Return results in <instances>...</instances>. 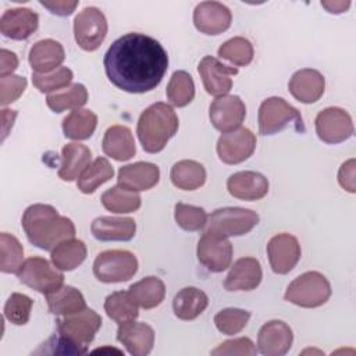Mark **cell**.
Instances as JSON below:
<instances>
[{
	"label": "cell",
	"mask_w": 356,
	"mask_h": 356,
	"mask_svg": "<svg viewBox=\"0 0 356 356\" xmlns=\"http://www.w3.org/2000/svg\"><path fill=\"white\" fill-rule=\"evenodd\" d=\"M103 65L114 86L128 93H145L161 82L168 67V56L156 39L134 32L111 43Z\"/></svg>",
	"instance_id": "cell-1"
},
{
	"label": "cell",
	"mask_w": 356,
	"mask_h": 356,
	"mask_svg": "<svg viewBox=\"0 0 356 356\" xmlns=\"http://www.w3.org/2000/svg\"><path fill=\"white\" fill-rule=\"evenodd\" d=\"M22 228L32 245L43 250H53L58 243L75 236L74 222L43 203L29 206L21 220Z\"/></svg>",
	"instance_id": "cell-2"
},
{
	"label": "cell",
	"mask_w": 356,
	"mask_h": 356,
	"mask_svg": "<svg viewBox=\"0 0 356 356\" xmlns=\"http://www.w3.org/2000/svg\"><path fill=\"white\" fill-rule=\"evenodd\" d=\"M17 277L22 284L44 296L58 291L64 282V274L42 257L26 259L17 271Z\"/></svg>",
	"instance_id": "cell-9"
},
{
	"label": "cell",
	"mask_w": 356,
	"mask_h": 356,
	"mask_svg": "<svg viewBox=\"0 0 356 356\" xmlns=\"http://www.w3.org/2000/svg\"><path fill=\"white\" fill-rule=\"evenodd\" d=\"M102 147L107 156L117 161H127L136 152L132 132L124 125L110 127L103 136Z\"/></svg>",
	"instance_id": "cell-27"
},
{
	"label": "cell",
	"mask_w": 356,
	"mask_h": 356,
	"mask_svg": "<svg viewBox=\"0 0 356 356\" xmlns=\"http://www.w3.org/2000/svg\"><path fill=\"white\" fill-rule=\"evenodd\" d=\"M114 175L113 165L104 157L95 159L79 175L78 178V189L82 193H93L100 185L111 179Z\"/></svg>",
	"instance_id": "cell-35"
},
{
	"label": "cell",
	"mask_w": 356,
	"mask_h": 356,
	"mask_svg": "<svg viewBox=\"0 0 356 356\" xmlns=\"http://www.w3.org/2000/svg\"><path fill=\"white\" fill-rule=\"evenodd\" d=\"M257 353V349L254 346V343L246 338H235V339H229L225 341L222 343H220L216 349L211 350L213 356H225V355H249L253 356Z\"/></svg>",
	"instance_id": "cell-47"
},
{
	"label": "cell",
	"mask_w": 356,
	"mask_h": 356,
	"mask_svg": "<svg viewBox=\"0 0 356 356\" xmlns=\"http://www.w3.org/2000/svg\"><path fill=\"white\" fill-rule=\"evenodd\" d=\"M320 140L335 145L345 142L353 135V122L348 111L341 107H327L320 111L314 121Z\"/></svg>",
	"instance_id": "cell-11"
},
{
	"label": "cell",
	"mask_w": 356,
	"mask_h": 356,
	"mask_svg": "<svg viewBox=\"0 0 356 356\" xmlns=\"http://www.w3.org/2000/svg\"><path fill=\"white\" fill-rule=\"evenodd\" d=\"M138 271V260L128 250H106L97 254L93 261L95 277L106 284L124 282Z\"/></svg>",
	"instance_id": "cell-8"
},
{
	"label": "cell",
	"mask_w": 356,
	"mask_h": 356,
	"mask_svg": "<svg viewBox=\"0 0 356 356\" xmlns=\"http://www.w3.org/2000/svg\"><path fill=\"white\" fill-rule=\"evenodd\" d=\"M206 92L211 96H224L232 88V76L238 74V68L228 67L211 56H206L197 65Z\"/></svg>",
	"instance_id": "cell-15"
},
{
	"label": "cell",
	"mask_w": 356,
	"mask_h": 356,
	"mask_svg": "<svg viewBox=\"0 0 356 356\" xmlns=\"http://www.w3.org/2000/svg\"><path fill=\"white\" fill-rule=\"evenodd\" d=\"M72 71L67 67H58L49 74H32V82L42 93H50L68 86L72 81Z\"/></svg>",
	"instance_id": "cell-44"
},
{
	"label": "cell",
	"mask_w": 356,
	"mask_h": 356,
	"mask_svg": "<svg viewBox=\"0 0 356 356\" xmlns=\"http://www.w3.org/2000/svg\"><path fill=\"white\" fill-rule=\"evenodd\" d=\"M232 15L227 6L218 1H202L195 7L193 24L204 35H220L231 26Z\"/></svg>",
	"instance_id": "cell-18"
},
{
	"label": "cell",
	"mask_w": 356,
	"mask_h": 356,
	"mask_svg": "<svg viewBox=\"0 0 356 356\" xmlns=\"http://www.w3.org/2000/svg\"><path fill=\"white\" fill-rule=\"evenodd\" d=\"M64 58L65 53L61 43L53 39H43L36 42L31 47L28 56L29 64L35 74H49L57 70Z\"/></svg>",
	"instance_id": "cell-26"
},
{
	"label": "cell",
	"mask_w": 356,
	"mask_h": 356,
	"mask_svg": "<svg viewBox=\"0 0 356 356\" xmlns=\"http://www.w3.org/2000/svg\"><path fill=\"white\" fill-rule=\"evenodd\" d=\"M102 203L113 213H132L140 207V196L134 191L115 185L102 195Z\"/></svg>",
	"instance_id": "cell-37"
},
{
	"label": "cell",
	"mask_w": 356,
	"mask_h": 356,
	"mask_svg": "<svg viewBox=\"0 0 356 356\" xmlns=\"http://www.w3.org/2000/svg\"><path fill=\"white\" fill-rule=\"evenodd\" d=\"M88 102V90L82 83H74L63 92L51 93L46 97V103L54 113H61L71 108H81Z\"/></svg>",
	"instance_id": "cell-38"
},
{
	"label": "cell",
	"mask_w": 356,
	"mask_h": 356,
	"mask_svg": "<svg viewBox=\"0 0 356 356\" xmlns=\"http://www.w3.org/2000/svg\"><path fill=\"white\" fill-rule=\"evenodd\" d=\"M92 152L89 147L81 143H67L61 150V165L58 168V177L63 181L71 182L83 172L90 164Z\"/></svg>",
	"instance_id": "cell-28"
},
{
	"label": "cell",
	"mask_w": 356,
	"mask_h": 356,
	"mask_svg": "<svg viewBox=\"0 0 356 356\" xmlns=\"http://www.w3.org/2000/svg\"><path fill=\"white\" fill-rule=\"evenodd\" d=\"M90 231L97 241H129L135 236L136 224L131 217L103 216L93 220Z\"/></svg>",
	"instance_id": "cell-25"
},
{
	"label": "cell",
	"mask_w": 356,
	"mask_h": 356,
	"mask_svg": "<svg viewBox=\"0 0 356 356\" xmlns=\"http://www.w3.org/2000/svg\"><path fill=\"white\" fill-rule=\"evenodd\" d=\"M331 296L330 281L318 271H307L296 277L285 291V300L306 309L323 306Z\"/></svg>",
	"instance_id": "cell-4"
},
{
	"label": "cell",
	"mask_w": 356,
	"mask_h": 356,
	"mask_svg": "<svg viewBox=\"0 0 356 356\" xmlns=\"http://www.w3.org/2000/svg\"><path fill=\"white\" fill-rule=\"evenodd\" d=\"M250 318V313L243 309L228 307L214 316L217 330L225 335H235L241 332Z\"/></svg>",
	"instance_id": "cell-42"
},
{
	"label": "cell",
	"mask_w": 356,
	"mask_h": 356,
	"mask_svg": "<svg viewBox=\"0 0 356 356\" xmlns=\"http://www.w3.org/2000/svg\"><path fill=\"white\" fill-rule=\"evenodd\" d=\"M128 292L138 306L143 309H153L164 300L165 285L160 278L149 275L132 284Z\"/></svg>",
	"instance_id": "cell-30"
},
{
	"label": "cell",
	"mask_w": 356,
	"mask_h": 356,
	"mask_svg": "<svg viewBox=\"0 0 356 356\" xmlns=\"http://www.w3.org/2000/svg\"><path fill=\"white\" fill-rule=\"evenodd\" d=\"M197 260L211 273L227 270L232 261V245L221 235L206 232L197 242Z\"/></svg>",
	"instance_id": "cell-12"
},
{
	"label": "cell",
	"mask_w": 356,
	"mask_h": 356,
	"mask_svg": "<svg viewBox=\"0 0 356 356\" xmlns=\"http://www.w3.org/2000/svg\"><path fill=\"white\" fill-rule=\"evenodd\" d=\"M256 149V136L248 128L225 132L218 138L217 154L225 164H239L248 160Z\"/></svg>",
	"instance_id": "cell-13"
},
{
	"label": "cell",
	"mask_w": 356,
	"mask_h": 356,
	"mask_svg": "<svg viewBox=\"0 0 356 356\" xmlns=\"http://www.w3.org/2000/svg\"><path fill=\"white\" fill-rule=\"evenodd\" d=\"M39 25V17L29 8H11L0 18V32L14 40L28 39Z\"/></svg>",
	"instance_id": "cell-21"
},
{
	"label": "cell",
	"mask_w": 356,
	"mask_h": 356,
	"mask_svg": "<svg viewBox=\"0 0 356 356\" xmlns=\"http://www.w3.org/2000/svg\"><path fill=\"white\" fill-rule=\"evenodd\" d=\"M321 6L331 14H341L349 8L350 1H321Z\"/></svg>",
	"instance_id": "cell-53"
},
{
	"label": "cell",
	"mask_w": 356,
	"mask_h": 356,
	"mask_svg": "<svg viewBox=\"0 0 356 356\" xmlns=\"http://www.w3.org/2000/svg\"><path fill=\"white\" fill-rule=\"evenodd\" d=\"M86 246L82 241L71 238L58 243L51 250V263L60 271H71L86 259Z\"/></svg>",
	"instance_id": "cell-34"
},
{
	"label": "cell",
	"mask_w": 356,
	"mask_h": 356,
	"mask_svg": "<svg viewBox=\"0 0 356 356\" xmlns=\"http://www.w3.org/2000/svg\"><path fill=\"white\" fill-rule=\"evenodd\" d=\"M167 99L175 107H185L195 97V83L186 71H175L167 85Z\"/></svg>",
	"instance_id": "cell-39"
},
{
	"label": "cell",
	"mask_w": 356,
	"mask_h": 356,
	"mask_svg": "<svg viewBox=\"0 0 356 356\" xmlns=\"http://www.w3.org/2000/svg\"><path fill=\"white\" fill-rule=\"evenodd\" d=\"M218 56L236 67H246L253 60V46L248 39L235 36L218 47Z\"/></svg>",
	"instance_id": "cell-40"
},
{
	"label": "cell",
	"mask_w": 356,
	"mask_h": 356,
	"mask_svg": "<svg viewBox=\"0 0 356 356\" xmlns=\"http://www.w3.org/2000/svg\"><path fill=\"white\" fill-rule=\"evenodd\" d=\"M288 89L291 95L300 103H316L324 93L325 79L323 74L313 68H302L289 79Z\"/></svg>",
	"instance_id": "cell-20"
},
{
	"label": "cell",
	"mask_w": 356,
	"mask_h": 356,
	"mask_svg": "<svg viewBox=\"0 0 356 356\" xmlns=\"http://www.w3.org/2000/svg\"><path fill=\"white\" fill-rule=\"evenodd\" d=\"M17 117V111L15 110H8V108H3L1 110V118H3V139H6V136L8 135L10 128L14 124V120Z\"/></svg>",
	"instance_id": "cell-52"
},
{
	"label": "cell",
	"mask_w": 356,
	"mask_h": 356,
	"mask_svg": "<svg viewBox=\"0 0 356 356\" xmlns=\"http://www.w3.org/2000/svg\"><path fill=\"white\" fill-rule=\"evenodd\" d=\"M177 224L185 231H200L207 224V213L199 206L177 203L174 213Z\"/></svg>",
	"instance_id": "cell-43"
},
{
	"label": "cell",
	"mask_w": 356,
	"mask_h": 356,
	"mask_svg": "<svg viewBox=\"0 0 356 356\" xmlns=\"http://www.w3.org/2000/svg\"><path fill=\"white\" fill-rule=\"evenodd\" d=\"M117 341L134 356H146L154 345V331L146 323L135 320L120 324L117 330Z\"/></svg>",
	"instance_id": "cell-19"
},
{
	"label": "cell",
	"mask_w": 356,
	"mask_h": 356,
	"mask_svg": "<svg viewBox=\"0 0 356 356\" xmlns=\"http://www.w3.org/2000/svg\"><path fill=\"white\" fill-rule=\"evenodd\" d=\"M209 305L207 295L195 286H185L178 291L172 300L174 314L179 320H195L200 316Z\"/></svg>",
	"instance_id": "cell-29"
},
{
	"label": "cell",
	"mask_w": 356,
	"mask_h": 356,
	"mask_svg": "<svg viewBox=\"0 0 356 356\" xmlns=\"http://www.w3.org/2000/svg\"><path fill=\"white\" fill-rule=\"evenodd\" d=\"M17 67H18V57L15 56V53L7 49H1L0 50V78L13 75Z\"/></svg>",
	"instance_id": "cell-50"
},
{
	"label": "cell",
	"mask_w": 356,
	"mask_h": 356,
	"mask_svg": "<svg viewBox=\"0 0 356 356\" xmlns=\"http://www.w3.org/2000/svg\"><path fill=\"white\" fill-rule=\"evenodd\" d=\"M259 222V214L242 207H222L214 210L206 224V232L221 236H239L252 231Z\"/></svg>",
	"instance_id": "cell-5"
},
{
	"label": "cell",
	"mask_w": 356,
	"mask_h": 356,
	"mask_svg": "<svg viewBox=\"0 0 356 356\" xmlns=\"http://www.w3.org/2000/svg\"><path fill=\"white\" fill-rule=\"evenodd\" d=\"M267 256L275 274H288L300 259V245L291 234H278L267 243Z\"/></svg>",
	"instance_id": "cell-16"
},
{
	"label": "cell",
	"mask_w": 356,
	"mask_h": 356,
	"mask_svg": "<svg viewBox=\"0 0 356 356\" xmlns=\"http://www.w3.org/2000/svg\"><path fill=\"white\" fill-rule=\"evenodd\" d=\"M289 124H293L298 131H305L300 113L286 100L273 96L260 104L259 132L261 135H274Z\"/></svg>",
	"instance_id": "cell-6"
},
{
	"label": "cell",
	"mask_w": 356,
	"mask_h": 356,
	"mask_svg": "<svg viewBox=\"0 0 356 356\" xmlns=\"http://www.w3.org/2000/svg\"><path fill=\"white\" fill-rule=\"evenodd\" d=\"M0 252H1V261L0 270L3 273H15L22 266L24 259V248L19 241L7 232H1L0 235Z\"/></svg>",
	"instance_id": "cell-41"
},
{
	"label": "cell",
	"mask_w": 356,
	"mask_h": 356,
	"mask_svg": "<svg viewBox=\"0 0 356 356\" xmlns=\"http://www.w3.org/2000/svg\"><path fill=\"white\" fill-rule=\"evenodd\" d=\"M231 196L241 200H259L268 192L267 178L256 171H239L227 181Z\"/></svg>",
	"instance_id": "cell-23"
},
{
	"label": "cell",
	"mask_w": 356,
	"mask_h": 356,
	"mask_svg": "<svg viewBox=\"0 0 356 356\" xmlns=\"http://www.w3.org/2000/svg\"><path fill=\"white\" fill-rule=\"evenodd\" d=\"M97 125V115L92 110L76 108L63 120V132L72 140H85L90 138Z\"/></svg>",
	"instance_id": "cell-32"
},
{
	"label": "cell",
	"mask_w": 356,
	"mask_h": 356,
	"mask_svg": "<svg viewBox=\"0 0 356 356\" xmlns=\"http://www.w3.org/2000/svg\"><path fill=\"white\" fill-rule=\"evenodd\" d=\"M33 300L24 293H11L4 305V317L15 325H24L29 321Z\"/></svg>",
	"instance_id": "cell-45"
},
{
	"label": "cell",
	"mask_w": 356,
	"mask_h": 356,
	"mask_svg": "<svg viewBox=\"0 0 356 356\" xmlns=\"http://www.w3.org/2000/svg\"><path fill=\"white\" fill-rule=\"evenodd\" d=\"M160 179V170L153 163L138 161L134 164L124 165L118 170V185L134 191H147L153 188Z\"/></svg>",
	"instance_id": "cell-24"
},
{
	"label": "cell",
	"mask_w": 356,
	"mask_h": 356,
	"mask_svg": "<svg viewBox=\"0 0 356 356\" xmlns=\"http://www.w3.org/2000/svg\"><path fill=\"white\" fill-rule=\"evenodd\" d=\"M138 305L128 291H117L106 298L104 310L107 316L118 324L132 321L139 316Z\"/></svg>",
	"instance_id": "cell-36"
},
{
	"label": "cell",
	"mask_w": 356,
	"mask_h": 356,
	"mask_svg": "<svg viewBox=\"0 0 356 356\" xmlns=\"http://www.w3.org/2000/svg\"><path fill=\"white\" fill-rule=\"evenodd\" d=\"M26 79L19 75L0 78V104L7 106L15 102L26 89Z\"/></svg>",
	"instance_id": "cell-46"
},
{
	"label": "cell",
	"mask_w": 356,
	"mask_h": 356,
	"mask_svg": "<svg viewBox=\"0 0 356 356\" xmlns=\"http://www.w3.org/2000/svg\"><path fill=\"white\" fill-rule=\"evenodd\" d=\"M246 115V106L239 96H218L209 108V117L213 127L222 134L238 129Z\"/></svg>",
	"instance_id": "cell-14"
},
{
	"label": "cell",
	"mask_w": 356,
	"mask_h": 356,
	"mask_svg": "<svg viewBox=\"0 0 356 356\" xmlns=\"http://www.w3.org/2000/svg\"><path fill=\"white\" fill-rule=\"evenodd\" d=\"M355 170H356V161L355 159H349L348 161H345L339 171H338V182L339 185L353 193L356 191V178H355Z\"/></svg>",
	"instance_id": "cell-49"
},
{
	"label": "cell",
	"mask_w": 356,
	"mask_h": 356,
	"mask_svg": "<svg viewBox=\"0 0 356 356\" xmlns=\"http://www.w3.org/2000/svg\"><path fill=\"white\" fill-rule=\"evenodd\" d=\"M35 353H50V355H82V352L71 343L68 339H65L58 332L53 337H50L44 343H42L40 349H38Z\"/></svg>",
	"instance_id": "cell-48"
},
{
	"label": "cell",
	"mask_w": 356,
	"mask_h": 356,
	"mask_svg": "<svg viewBox=\"0 0 356 356\" xmlns=\"http://www.w3.org/2000/svg\"><path fill=\"white\" fill-rule=\"evenodd\" d=\"M170 178L178 189L195 191L206 182V170L195 160H181L172 165Z\"/></svg>",
	"instance_id": "cell-33"
},
{
	"label": "cell",
	"mask_w": 356,
	"mask_h": 356,
	"mask_svg": "<svg viewBox=\"0 0 356 356\" xmlns=\"http://www.w3.org/2000/svg\"><path fill=\"white\" fill-rule=\"evenodd\" d=\"M178 117L174 108L163 102L149 106L138 120L136 134L145 152L159 153L178 131Z\"/></svg>",
	"instance_id": "cell-3"
},
{
	"label": "cell",
	"mask_w": 356,
	"mask_h": 356,
	"mask_svg": "<svg viewBox=\"0 0 356 356\" xmlns=\"http://www.w3.org/2000/svg\"><path fill=\"white\" fill-rule=\"evenodd\" d=\"M102 327V317L92 309L64 316L57 321V332L74 343L82 355L88 352V345L95 339Z\"/></svg>",
	"instance_id": "cell-7"
},
{
	"label": "cell",
	"mask_w": 356,
	"mask_h": 356,
	"mask_svg": "<svg viewBox=\"0 0 356 356\" xmlns=\"http://www.w3.org/2000/svg\"><path fill=\"white\" fill-rule=\"evenodd\" d=\"M49 312L56 316H70L86 309L83 295L74 286H61L58 291L46 295Z\"/></svg>",
	"instance_id": "cell-31"
},
{
	"label": "cell",
	"mask_w": 356,
	"mask_h": 356,
	"mask_svg": "<svg viewBox=\"0 0 356 356\" xmlns=\"http://www.w3.org/2000/svg\"><path fill=\"white\" fill-rule=\"evenodd\" d=\"M292 341L291 327L281 320H271L259 330L257 349L264 356H282L291 349Z\"/></svg>",
	"instance_id": "cell-17"
},
{
	"label": "cell",
	"mask_w": 356,
	"mask_h": 356,
	"mask_svg": "<svg viewBox=\"0 0 356 356\" xmlns=\"http://www.w3.org/2000/svg\"><path fill=\"white\" fill-rule=\"evenodd\" d=\"M107 35V19L96 7L83 8L74 19V36L78 46L86 51L100 47Z\"/></svg>",
	"instance_id": "cell-10"
},
{
	"label": "cell",
	"mask_w": 356,
	"mask_h": 356,
	"mask_svg": "<svg viewBox=\"0 0 356 356\" xmlns=\"http://www.w3.org/2000/svg\"><path fill=\"white\" fill-rule=\"evenodd\" d=\"M261 278L263 273L259 260L254 257H242L231 267L225 278L224 288L229 292L252 291L259 286Z\"/></svg>",
	"instance_id": "cell-22"
},
{
	"label": "cell",
	"mask_w": 356,
	"mask_h": 356,
	"mask_svg": "<svg viewBox=\"0 0 356 356\" xmlns=\"http://www.w3.org/2000/svg\"><path fill=\"white\" fill-rule=\"evenodd\" d=\"M40 4L47 8L51 14L65 17L71 15L78 6V1H40Z\"/></svg>",
	"instance_id": "cell-51"
}]
</instances>
